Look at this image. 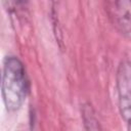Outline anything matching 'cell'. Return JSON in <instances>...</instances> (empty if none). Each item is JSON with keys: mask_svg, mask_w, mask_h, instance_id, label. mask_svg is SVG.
<instances>
[{"mask_svg": "<svg viewBox=\"0 0 131 131\" xmlns=\"http://www.w3.org/2000/svg\"><path fill=\"white\" fill-rule=\"evenodd\" d=\"M28 89L26 72L21 61L14 57H6L2 75V96L8 111L18 110L25 101Z\"/></svg>", "mask_w": 131, "mask_h": 131, "instance_id": "obj_1", "label": "cell"}, {"mask_svg": "<svg viewBox=\"0 0 131 131\" xmlns=\"http://www.w3.org/2000/svg\"><path fill=\"white\" fill-rule=\"evenodd\" d=\"M117 90L121 115L127 123L128 131H131V64L128 61H122L119 66Z\"/></svg>", "mask_w": 131, "mask_h": 131, "instance_id": "obj_2", "label": "cell"}, {"mask_svg": "<svg viewBox=\"0 0 131 131\" xmlns=\"http://www.w3.org/2000/svg\"><path fill=\"white\" fill-rule=\"evenodd\" d=\"M106 10L113 24L124 34L131 32V1L121 0L107 3Z\"/></svg>", "mask_w": 131, "mask_h": 131, "instance_id": "obj_3", "label": "cell"}]
</instances>
